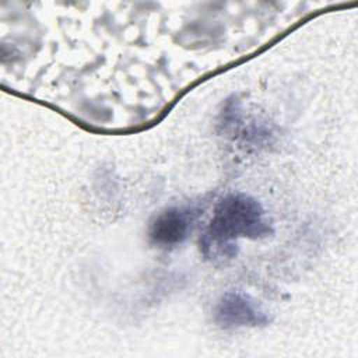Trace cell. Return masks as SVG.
I'll return each instance as SVG.
<instances>
[{
  "mask_svg": "<svg viewBox=\"0 0 358 358\" xmlns=\"http://www.w3.org/2000/svg\"><path fill=\"white\" fill-rule=\"evenodd\" d=\"M271 232L256 199L246 193H229L217 203L200 245L206 257L232 259L236 255V239H257Z\"/></svg>",
  "mask_w": 358,
  "mask_h": 358,
  "instance_id": "obj_1",
  "label": "cell"
},
{
  "mask_svg": "<svg viewBox=\"0 0 358 358\" xmlns=\"http://www.w3.org/2000/svg\"><path fill=\"white\" fill-rule=\"evenodd\" d=\"M199 210L190 206H171L159 211L150 224L148 238L159 248H173L192 232Z\"/></svg>",
  "mask_w": 358,
  "mask_h": 358,
  "instance_id": "obj_3",
  "label": "cell"
},
{
  "mask_svg": "<svg viewBox=\"0 0 358 358\" xmlns=\"http://www.w3.org/2000/svg\"><path fill=\"white\" fill-rule=\"evenodd\" d=\"M214 322L222 329L256 327L270 322L268 315L250 296L239 291H227L217 301Z\"/></svg>",
  "mask_w": 358,
  "mask_h": 358,
  "instance_id": "obj_2",
  "label": "cell"
}]
</instances>
